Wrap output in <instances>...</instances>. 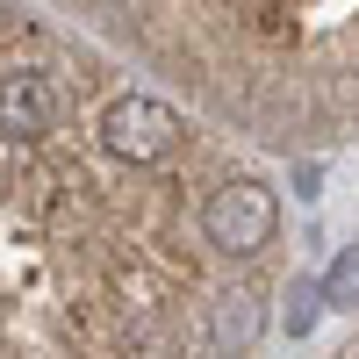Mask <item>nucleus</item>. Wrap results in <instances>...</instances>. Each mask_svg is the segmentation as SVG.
Segmentation results:
<instances>
[{"mask_svg": "<svg viewBox=\"0 0 359 359\" xmlns=\"http://www.w3.org/2000/svg\"><path fill=\"white\" fill-rule=\"evenodd\" d=\"M273 158L359 151V0H43Z\"/></svg>", "mask_w": 359, "mask_h": 359, "instance_id": "obj_2", "label": "nucleus"}, {"mask_svg": "<svg viewBox=\"0 0 359 359\" xmlns=\"http://www.w3.org/2000/svg\"><path fill=\"white\" fill-rule=\"evenodd\" d=\"M8 359H266L273 151L43 0H8Z\"/></svg>", "mask_w": 359, "mask_h": 359, "instance_id": "obj_1", "label": "nucleus"}, {"mask_svg": "<svg viewBox=\"0 0 359 359\" xmlns=\"http://www.w3.org/2000/svg\"><path fill=\"white\" fill-rule=\"evenodd\" d=\"M323 359H359V323H352V331H345V338H338L331 352H323Z\"/></svg>", "mask_w": 359, "mask_h": 359, "instance_id": "obj_3", "label": "nucleus"}]
</instances>
